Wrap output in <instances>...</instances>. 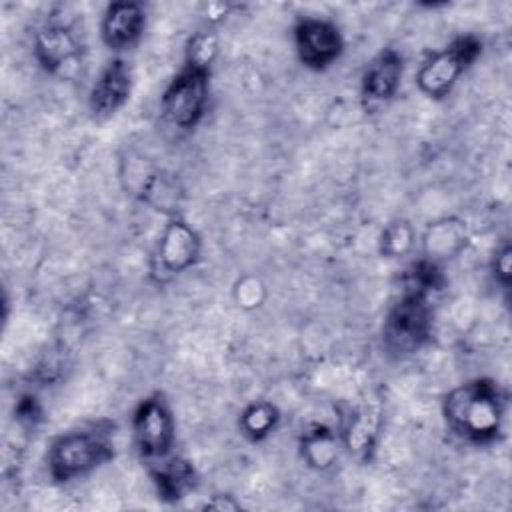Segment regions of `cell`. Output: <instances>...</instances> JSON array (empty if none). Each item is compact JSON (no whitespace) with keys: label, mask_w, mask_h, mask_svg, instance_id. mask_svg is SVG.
Instances as JSON below:
<instances>
[{"label":"cell","mask_w":512,"mask_h":512,"mask_svg":"<svg viewBox=\"0 0 512 512\" xmlns=\"http://www.w3.org/2000/svg\"><path fill=\"white\" fill-rule=\"evenodd\" d=\"M210 68L184 58L180 70L170 78L160 94V114L170 126L192 130L202 122L210 96Z\"/></svg>","instance_id":"obj_4"},{"label":"cell","mask_w":512,"mask_h":512,"mask_svg":"<svg viewBox=\"0 0 512 512\" xmlns=\"http://www.w3.org/2000/svg\"><path fill=\"white\" fill-rule=\"evenodd\" d=\"M466 242H468V236H466V226L462 224V220L442 218V220L430 224L422 238L424 252H426L424 258H430L434 262L452 258L464 250Z\"/></svg>","instance_id":"obj_15"},{"label":"cell","mask_w":512,"mask_h":512,"mask_svg":"<svg viewBox=\"0 0 512 512\" xmlns=\"http://www.w3.org/2000/svg\"><path fill=\"white\" fill-rule=\"evenodd\" d=\"M114 426L96 422L56 436L46 452V468L54 482L66 484L84 478L114 458Z\"/></svg>","instance_id":"obj_2"},{"label":"cell","mask_w":512,"mask_h":512,"mask_svg":"<svg viewBox=\"0 0 512 512\" xmlns=\"http://www.w3.org/2000/svg\"><path fill=\"white\" fill-rule=\"evenodd\" d=\"M16 420L20 424H26V426H34L36 422H40L42 418V406L40 402L32 396V394H24L18 402H16Z\"/></svg>","instance_id":"obj_22"},{"label":"cell","mask_w":512,"mask_h":512,"mask_svg":"<svg viewBox=\"0 0 512 512\" xmlns=\"http://www.w3.org/2000/svg\"><path fill=\"white\" fill-rule=\"evenodd\" d=\"M300 456L308 468L324 472L332 468L340 456L338 434L326 424H312L300 434Z\"/></svg>","instance_id":"obj_14"},{"label":"cell","mask_w":512,"mask_h":512,"mask_svg":"<svg viewBox=\"0 0 512 512\" xmlns=\"http://www.w3.org/2000/svg\"><path fill=\"white\" fill-rule=\"evenodd\" d=\"M414 228L406 220H394L384 226L380 240H378V250L384 258H402L414 248Z\"/></svg>","instance_id":"obj_20"},{"label":"cell","mask_w":512,"mask_h":512,"mask_svg":"<svg viewBox=\"0 0 512 512\" xmlns=\"http://www.w3.org/2000/svg\"><path fill=\"white\" fill-rule=\"evenodd\" d=\"M80 40L76 32L62 22H46L34 34L36 62L48 72L58 74L80 56Z\"/></svg>","instance_id":"obj_12"},{"label":"cell","mask_w":512,"mask_h":512,"mask_svg":"<svg viewBox=\"0 0 512 512\" xmlns=\"http://www.w3.org/2000/svg\"><path fill=\"white\" fill-rule=\"evenodd\" d=\"M378 416L380 412L376 408L364 406L356 416L350 418V424L344 432V444L348 450L366 454L372 448L374 436L378 434Z\"/></svg>","instance_id":"obj_17"},{"label":"cell","mask_w":512,"mask_h":512,"mask_svg":"<svg viewBox=\"0 0 512 512\" xmlns=\"http://www.w3.org/2000/svg\"><path fill=\"white\" fill-rule=\"evenodd\" d=\"M404 58L396 48H382L364 66L360 76L362 98L372 104L392 100L402 84Z\"/></svg>","instance_id":"obj_10"},{"label":"cell","mask_w":512,"mask_h":512,"mask_svg":"<svg viewBox=\"0 0 512 512\" xmlns=\"http://www.w3.org/2000/svg\"><path fill=\"white\" fill-rule=\"evenodd\" d=\"M444 286H446L444 270L440 268V262H434L430 258L422 256L406 272L404 288H414L418 292L432 296L434 292H440Z\"/></svg>","instance_id":"obj_19"},{"label":"cell","mask_w":512,"mask_h":512,"mask_svg":"<svg viewBox=\"0 0 512 512\" xmlns=\"http://www.w3.org/2000/svg\"><path fill=\"white\" fill-rule=\"evenodd\" d=\"M482 40L476 34H460L442 50L430 54L416 72L418 90L430 100L446 98L468 68L480 58Z\"/></svg>","instance_id":"obj_5"},{"label":"cell","mask_w":512,"mask_h":512,"mask_svg":"<svg viewBox=\"0 0 512 512\" xmlns=\"http://www.w3.org/2000/svg\"><path fill=\"white\" fill-rule=\"evenodd\" d=\"M132 440L146 464L172 454L176 444V420L164 394L154 392L138 402L132 414Z\"/></svg>","instance_id":"obj_6"},{"label":"cell","mask_w":512,"mask_h":512,"mask_svg":"<svg viewBox=\"0 0 512 512\" xmlns=\"http://www.w3.org/2000/svg\"><path fill=\"white\" fill-rule=\"evenodd\" d=\"M146 28V12L138 2L120 0L108 4L102 22L100 38L112 52H124L138 44Z\"/></svg>","instance_id":"obj_11"},{"label":"cell","mask_w":512,"mask_h":512,"mask_svg":"<svg viewBox=\"0 0 512 512\" xmlns=\"http://www.w3.org/2000/svg\"><path fill=\"white\" fill-rule=\"evenodd\" d=\"M132 70L124 58H112L100 70L88 92V108L94 118H110L130 98Z\"/></svg>","instance_id":"obj_9"},{"label":"cell","mask_w":512,"mask_h":512,"mask_svg":"<svg viewBox=\"0 0 512 512\" xmlns=\"http://www.w3.org/2000/svg\"><path fill=\"white\" fill-rule=\"evenodd\" d=\"M432 330L434 310L430 296L414 288H404L384 316L380 330L382 348L394 360L408 358L430 342Z\"/></svg>","instance_id":"obj_3"},{"label":"cell","mask_w":512,"mask_h":512,"mask_svg":"<svg viewBox=\"0 0 512 512\" xmlns=\"http://www.w3.org/2000/svg\"><path fill=\"white\" fill-rule=\"evenodd\" d=\"M180 194L182 192L178 188V180L172 174H154L144 186V200L158 210L172 212V216H178L174 212L178 210Z\"/></svg>","instance_id":"obj_18"},{"label":"cell","mask_w":512,"mask_h":512,"mask_svg":"<svg viewBox=\"0 0 512 512\" xmlns=\"http://www.w3.org/2000/svg\"><path fill=\"white\" fill-rule=\"evenodd\" d=\"M448 430L474 446H488L502 434L506 396L496 380L480 376L452 388L442 402Z\"/></svg>","instance_id":"obj_1"},{"label":"cell","mask_w":512,"mask_h":512,"mask_svg":"<svg viewBox=\"0 0 512 512\" xmlns=\"http://www.w3.org/2000/svg\"><path fill=\"white\" fill-rule=\"evenodd\" d=\"M202 250V240L198 232L180 216H172L164 226L160 240L152 256V276L158 280H168L190 270Z\"/></svg>","instance_id":"obj_7"},{"label":"cell","mask_w":512,"mask_h":512,"mask_svg":"<svg viewBox=\"0 0 512 512\" xmlns=\"http://www.w3.org/2000/svg\"><path fill=\"white\" fill-rule=\"evenodd\" d=\"M512 260V248L508 242H504L496 252H494V258H492V274H494V280L504 288L508 290L510 286V264Z\"/></svg>","instance_id":"obj_21"},{"label":"cell","mask_w":512,"mask_h":512,"mask_svg":"<svg viewBox=\"0 0 512 512\" xmlns=\"http://www.w3.org/2000/svg\"><path fill=\"white\" fill-rule=\"evenodd\" d=\"M206 508H214V510H240V504L236 500H232V496L224 498V494H218V496H214V500L206 502Z\"/></svg>","instance_id":"obj_23"},{"label":"cell","mask_w":512,"mask_h":512,"mask_svg":"<svg viewBox=\"0 0 512 512\" xmlns=\"http://www.w3.org/2000/svg\"><path fill=\"white\" fill-rule=\"evenodd\" d=\"M280 422V410L276 404L268 400H254L248 404L238 418V428L242 436H246L252 442H260L274 434Z\"/></svg>","instance_id":"obj_16"},{"label":"cell","mask_w":512,"mask_h":512,"mask_svg":"<svg viewBox=\"0 0 512 512\" xmlns=\"http://www.w3.org/2000/svg\"><path fill=\"white\" fill-rule=\"evenodd\" d=\"M148 474L158 494V500L166 504H176L184 500L198 484V474L192 462L176 454L148 464Z\"/></svg>","instance_id":"obj_13"},{"label":"cell","mask_w":512,"mask_h":512,"mask_svg":"<svg viewBox=\"0 0 512 512\" xmlns=\"http://www.w3.org/2000/svg\"><path fill=\"white\" fill-rule=\"evenodd\" d=\"M294 50L304 68L322 72L340 60L344 38L334 22L306 16L294 26Z\"/></svg>","instance_id":"obj_8"}]
</instances>
